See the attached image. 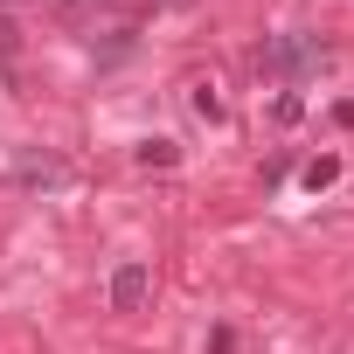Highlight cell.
<instances>
[{
  "instance_id": "5b68a950",
  "label": "cell",
  "mask_w": 354,
  "mask_h": 354,
  "mask_svg": "<svg viewBox=\"0 0 354 354\" xmlns=\"http://www.w3.org/2000/svg\"><path fill=\"white\" fill-rule=\"evenodd\" d=\"M333 181H340V160H333V153H319V160L306 167V188H333Z\"/></svg>"
},
{
  "instance_id": "7a4b0ae2",
  "label": "cell",
  "mask_w": 354,
  "mask_h": 354,
  "mask_svg": "<svg viewBox=\"0 0 354 354\" xmlns=\"http://www.w3.org/2000/svg\"><path fill=\"white\" fill-rule=\"evenodd\" d=\"M146 292H153V271H146L139 257L111 271V313H139V306H146Z\"/></svg>"
},
{
  "instance_id": "ba28073f",
  "label": "cell",
  "mask_w": 354,
  "mask_h": 354,
  "mask_svg": "<svg viewBox=\"0 0 354 354\" xmlns=\"http://www.w3.org/2000/svg\"><path fill=\"white\" fill-rule=\"evenodd\" d=\"M153 8H195V0H153Z\"/></svg>"
},
{
  "instance_id": "8992f818",
  "label": "cell",
  "mask_w": 354,
  "mask_h": 354,
  "mask_svg": "<svg viewBox=\"0 0 354 354\" xmlns=\"http://www.w3.org/2000/svg\"><path fill=\"white\" fill-rule=\"evenodd\" d=\"M195 111H202V118H223V97H216V84H195Z\"/></svg>"
},
{
  "instance_id": "52a82bcc",
  "label": "cell",
  "mask_w": 354,
  "mask_h": 354,
  "mask_svg": "<svg viewBox=\"0 0 354 354\" xmlns=\"http://www.w3.org/2000/svg\"><path fill=\"white\" fill-rule=\"evenodd\" d=\"M0 63H15V28L0 21Z\"/></svg>"
},
{
  "instance_id": "6da1fadb",
  "label": "cell",
  "mask_w": 354,
  "mask_h": 354,
  "mask_svg": "<svg viewBox=\"0 0 354 354\" xmlns=\"http://www.w3.org/2000/svg\"><path fill=\"white\" fill-rule=\"evenodd\" d=\"M250 63H257V77H278V84H306V77H319V70L333 63V49H326L319 35L292 28V35H264Z\"/></svg>"
},
{
  "instance_id": "3957f363",
  "label": "cell",
  "mask_w": 354,
  "mask_h": 354,
  "mask_svg": "<svg viewBox=\"0 0 354 354\" xmlns=\"http://www.w3.org/2000/svg\"><path fill=\"white\" fill-rule=\"evenodd\" d=\"M15 174H21V188H63V181H70V167L49 160V153H35V146L15 153Z\"/></svg>"
},
{
  "instance_id": "277c9868",
  "label": "cell",
  "mask_w": 354,
  "mask_h": 354,
  "mask_svg": "<svg viewBox=\"0 0 354 354\" xmlns=\"http://www.w3.org/2000/svg\"><path fill=\"white\" fill-rule=\"evenodd\" d=\"M174 160H181L174 139H146V146H139V167H174Z\"/></svg>"
}]
</instances>
